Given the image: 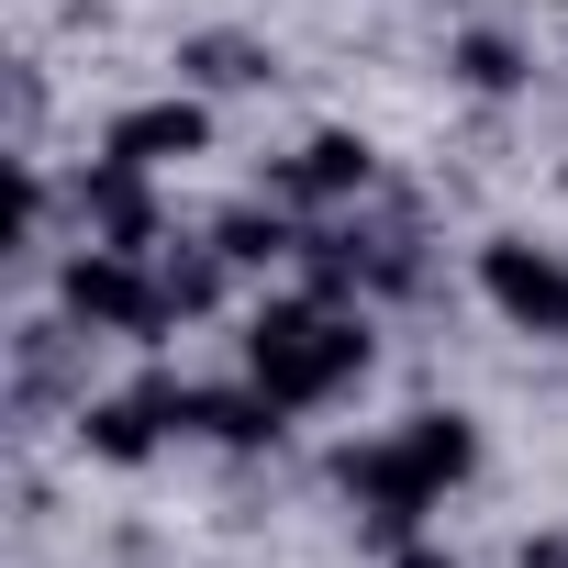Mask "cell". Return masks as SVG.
I'll return each mask as SVG.
<instances>
[{
	"mask_svg": "<svg viewBox=\"0 0 568 568\" xmlns=\"http://www.w3.org/2000/svg\"><path fill=\"white\" fill-rule=\"evenodd\" d=\"M212 245L234 267H291L302 256V223H291V201H234V212H212Z\"/></svg>",
	"mask_w": 568,
	"mask_h": 568,
	"instance_id": "obj_11",
	"label": "cell"
},
{
	"mask_svg": "<svg viewBox=\"0 0 568 568\" xmlns=\"http://www.w3.org/2000/svg\"><path fill=\"white\" fill-rule=\"evenodd\" d=\"M446 68H457V79H468V90H479V101H513V90H524V79H535V57H524V45H513V34H490V23H468V34H457V45H446Z\"/></svg>",
	"mask_w": 568,
	"mask_h": 568,
	"instance_id": "obj_13",
	"label": "cell"
},
{
	"mask_svg": "<svg viewBox=\"0 0 568 568\" xmlns=\"http://www.w3.org/2000/svg\"><path fill=\"white\" fill-rule=\"evenodd\" d=\"M79 446H90L101 468H145V457L168 446V413H156L145 390H101V402H79Z\"/></svg>",
	"mask_w": 568,
	"mask_h": 568,
	"instance_id": "obj_8",
	"label": "cell"
},
{
	"mask_svg": "<svg viewBox=\"0 0 568 568\" xmlns=\"http://www.w3.org/2000/svg\"><path fill=\"white\" fill-rule=\"evenodd\" d=\"M479 302H490L513 335H557V346H568V245L490 234V245H479Z\"/></svg>",
	"mask_w": 568,
	"mask_h": 568,
	"instance_id": "obj_3",
	"label": "cell"
},
{
	"mask_svg": "<svg viewBox=\"0 0 568 568\" xmlns=\"http://www.w3.org/2000/svg\"><path fill=\"white\" fill-rule=\"evenodd\" d=\"M390 568H468V557H457V546H435V535H402V546H390Z\"/></svg>",
	"mask_w": 568,
	"mask_h": 568,
	"instance_id": "obj_14",
	"label": "cell"
},
{
	"mask_svg": "<svg viewBox=\"0 0 568 568\" xmlns=\"http://www.w3.org/2000/svg\"><path fill=\"white\" fill-rule=\"evenodd\" d=\"M245 379H256V390H278L291 413L346 402V379H335V302H313V291L256 302V313H245Z\"/></svg>",
	"mask_w": 568,
	"mask_h": 568,
	"instance_id": "obj_1",
	"label": "cell"
},
{
	"mask_svg": "<svg viewBox=\"0 0 568 568\" xmlns=\"http://www.w3.org/2000/svg\"><path fill=\"white\" fill-rule=\"evenodd\" d=\"M402 446H413V468H424L435 490L479 479V424H468L457 402H424V413H402Z\"/></svg>",
	"mask_w": 568,
	"mask_h": 568,
	"instance_id": "obj_10",
	"label": "cell"
},
{
	"mask_svg": "<svg viewBox=\"0 0 568 568\" xmlns=\"http://www.w3.org/2000/svg\"><path fill=\"white\" fill-rule=\"evenodd\" d=\"M101 156H123V168H190V156H212V101H201V90L134 101V112H112Z\"/></svg>",
	"mask_w": 568,
	"mask_h": 568,
	"instance_id": "obj_5",
	"label": "cell"
},
{
	"mask_svg": "<svg viewBox=\"0 0 568 568\" xmlns=\"http://www.w3.org/2000/svg\"><path fill=\"white\" fill-rule=\"evenodd\" d=\"M368 179H379V156H368V134H346V123L302 134V156H278V168H267V190L291 201V212H335V201H357Z\"/></svg>",
	"mask_w": 568,
	"mask_h": 568,
	"instance_id": "obj_6",
	"label": "cell"
},
{
	"mask_svg": "<svg viewBox=\"0 0 568 568\" xmlns=\"http://www.w3.org/2000/svg\"><path fill=\"white\" fill-rule=\"evenodd\" d=\"M335 490L368 513V535L379 546H402V535H424V513L446 501L424 468H413V446H402V424L390 435H368V446H335Z\"/></svg>",
	"mask_w": 568,
	"mask_h": 568,
	"instance_id": "obj_4",
	"label": "cell"
},
{
	"mask_svg": "<svg viewBox=\"0 0 568 568\" xmlns=\"http://www.w3.org/2000/svg\"><path fill=\"white\" fill-rule=\"evenodd\" d=\"M156 291H168V313L179 324H212L223 302H234V256L201 234V245H156Z\"/></svg>",
	"mask_w": 568,
	"mask_h": 568,
	"instance_id": "obj_9",
	"label": "cell"
},
{
	"mask_svg": "<svg viewBox=\"0 0 568 568\" xmlns=\"http://www.w3.org/2000/svg\"><path fill=\"white\" fill-rule=\"evenodd\" d=\"M57 313L90 324V335H123V346H168V324H179L168 291H156V256L101 245V234L68 245V267H57Z\"/></svg>",
	"mask_w": 568,
	"mask_h": 568,
	"instance_id": "obj_2",
	"label": "cell"
},
{
	"mask_svg": "<svg viewBox=\"0 0 568 568\" xmlns=\"http://www.w3.org/2000/svg\"><path fill=\"white\" fill-rule=\"evenodd\" d=\"M156 168H123V156H90V179H79V234H101V245H134V256H156L168 245V212H156V190H145Z\"/></svg>",
	"mask_w": 568,
	"mask_h": 568,
	"instance_id": "obj_7",
	"label": "cell"
},
{
	"mask_svg": "<svg viewBox=\"0 0 568 568\" xmlns=\"http://www.w3.org/2000/svg\"><path fill=\"white\" fill-rule=\"evenodd\" d=\"M267 79H278V68H267L256 34H190V45H179V90H201V101H212V90H267Z\"/></svg>",
	"mask_w": 568,
	"mask_h": 568,
	"instance_id": "obj_12",
	"label": "cell"
},
{
	"mask_svg": "<svg viewBox=\"0 0 568 568\" xmlns=\"http://www.w3.org/2000/svg\"><path fill=\"white\" fill-rule=\"evenodd\" d=\"M524 568H568V546H557V535H546V546H524Z\"/></svg>",
	"mask_w": 568,
	"mask_h": 568,
	"instance_id": "obj_15",
	"label": "cell"
},
{
	"mask_svg": "<svg viewBox=\"0 0 568 568\" xmlns=\"http://www.w3.org/2000/svg\"><path fill=\"white\" fill-rule=\"evenodd\" d=\"M557 12H568V0H557Z\"/></svg>",
	"mask_w": 568,
	"mask_h": 568,
	"instance_id": "obj_16",
	"label": "cell"
}]
</instances>
